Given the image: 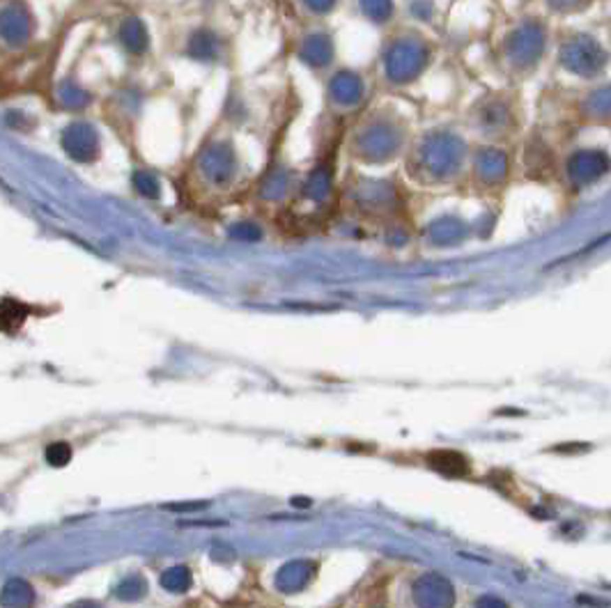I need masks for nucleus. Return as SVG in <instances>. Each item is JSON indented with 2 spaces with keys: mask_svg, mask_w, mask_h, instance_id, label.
Here are the masks:
<instances>
[{
  "mask_svg": "<svg viewBox=\"0 0 611 608\" xmlns=\"http://www.w3.org/2000/svg\"><path fill=\"white\" fill-rule=\"evenodd\" d=\"M563 60L570 69L582 74H593L602 62H605V55L600 49H595L593 42H586V39H579V42L570 44L566 53H563Z\"/></svg>",
  "mask_w": 611,
  "mask_h": 608,
  "instance_id": "2",
  "label": "nucleus"
},
{
  "mask_svg": "<svg viewBox=\"0 0 611 608\" xmlns=\"http://www.w3.org/2000/svg\"><path fill=\"white\" fill-rule=\"evenodd\" d=\"M191 572L182 565L170 567L161 574V588H166L168 592H186L191 588Z\"/></svg>",
  "mask_w": 611,
  "mask_h": 608,
  "instance_id": "7",
  "label": "nucleus"
},
{
  "mask_svg": "<svg viewBox=\"0 0 611 608\" xmlns=\"http://www.w3.org/2000/svg\"><path fill=\"white\" fill-rule=\"evenodd\" d=\"M312 574H315V565L310 560H292L278 570L276 588L280 592H299L310 583Z\"/></svg>",
  "mask_w": 611,
  "mask_h": 608,
  "instance_id": "3",
  "label": "nucleus"
},
{
  "mask_svg": "<svg viewBox=\"0 0 611 608\" xmlns=\"http://www.w3.org/2000/svg\"><path fill=\"white\" fill-rule=\"evenodd\" d=\"M609 168V161L600 152H579L570 159V175L577 181H591Z\"/></svg>",
  "mask_w": 611,
  "mask_h": 608,
  "instance_id": "5",
  "label": "nucleus"
},
{
  "mask_svg": "<svg viewBox=\"0 0 611 608\" xmlns=\"http://www.w3.org/2000/svg\"><path fill=\"white\" fill-rule=\"evenodd\" d=\"M46 462H49L51 466H65L69 464V459H72V448H69V443H51L49 448H46Z\"/></svg>",
  "mask_w": 611,
  "mask_h": 608,
  "instance_id": "10",
  "label": "nucleus"
},
{
  "mask_svg": "<svg viewBox=\"0 0 611 608\" xmlns=\"http://www.w3.org/2000/svg\"><path fill=\"white\" fill-rule=\"evenodd\" d=\"M428 464L430 469H435L446 478H465L469 476V469H472L467 457L462 453H455V450H432L428 455Z\"/></svg>",
  "mask_w": 611,
  "mask_h": 608,
  "instance_id": "4",
  "label": "nucleus"
},
{
  "mask_svg": "<svg viewBox=\"0 0 611 608\" xmlns=\"http://www.w3.org/2000/svg\"><path fill=\"white\" fill-rule=\"evenodd\" d=\"M76 608H101V606H97V604H92V602H83V604H78Z\"/></svg>",
  "mask_w": 611,
  "mask_h": 608,
  "instance_id": "12",
  "label": "nucleus"
},
{
  "mask_svg": "<svg viewBox=\"0 0 611 608\" xmlns=\"http://www.w3.org/2000/svg\"><path fill=\"white\" fill-rule=\"evenodd\" d=\"M26 307H23L21 303H17V301H10V298H7V301L3 303V328L5 330H14V328H19L21 324H23V319H26Z\"/></svg>",
  "mask_w": 611,
  "mask_h": 608,
  "instance_id": "8",
  "label": "nucleus"
},
{
  "mask_svg": "<svg viewBox=\"0 0 611 608\" xmlns=\"http://www.w3.org/2000/svg\"><path fill=\"white\" fill-rule=\"evenodd\" d=\"M147 590L145 581L140 579V576H129V579H124L120 586H117V597L120 599H129V602H134V599H140L143 597V592Z\"/></svg>",
  "mask_w": 611,
  "mask_h": 608,
  "instance_id": "9",
  "label": "nucleus"
},
{
  "mask_svg": "<svg viewBox=\"0 0 611 608\" xmlns=\"http://www.w3.org/2000/svg\"><path fill=\"white\" fill-rule=\"evenodd\" d=\"M414 602L418 608H453L455 592L442 574H425L414 583Z\"/></svg>",
  "mask_w": 611,
  "mask_h": 608,
  "instance_id": "1",
  "label": "nucleus"
},
{
  "mask_svg": "<svg viewBox=\"0 0 611 608\" xmlns=\"http://www.w3.org/2000/svg\"><path fill=\"white\" fill-rule=\"evenodd\" d=\"M476 608H508V604L504 602V599L495 597V595H485V597L478 599Z\"/></svg>",
  "mask_w": 611,
  "mask_h": 608,
  "instance_id": "11",
  "label": "nucleus"
},
{
  "mask_svg": "<svg viewBox=\"0 0 611 608\" xmlns=\"http://www.w3.org/2000/svg\"><path fill=\"white\" fill-rule=\"evenodd\" d=\"M3 604L5 608H33L35 592L23 579H12L3 590Z\"/></svg>",
  "mask_w": 611,
  "mask_h": 608,
  "instance_id": "6",
  "label": "nucleus"
}]
</instances>
